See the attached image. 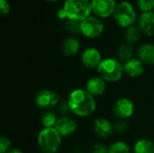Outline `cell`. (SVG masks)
Instances as JSON below:
<instances>
[{
	"label": "cell",
	"instance_id": "cell-1",
	"mask_svg": "<svg viewBox=\"0 0 154 153\" xmlns=\"http://www.w3.org/2000/svg\"><path fill=\"white\" fill-rule=\"evenodd\" d=\"M70 112L81 118L91 116L97 110V100L86 88L72 90L67 98Z\"/></svg>",
	"mask_w": 154,
	"mask_h": 153
},
{
	"label": "cell",
	"instance_id": "cell-2",
	"mask_svg": "<svg viewBox=\"0 0 154 153\" xmlns=\"http://www.w3.org/2000/svg\"><path fill=\"white\" fill-rule=\"evenodd\" d=\"M97 76L106 83H116L120 81L124 75V63L114 57L104 58L97 69Z\"/></svg>",
	"mask_w": 154,
	"mask_h": 153
},
{
	"label": "cell",
	"instance_id": "cell-3",
	"mask_svg": "<svg viewBox=\"0 0 154 153\" xmlns=\"http://www.w3.org/2000/svg\"><path fill=\"white\" fill-rule=\"evenodd\" d=\"M113 19L119 27L127 29L136 24V22H138V15L135 7L131 2L122 0L116 5Z\"/></svg>",
	"mask_w": 154,
	"mask_h": 153
},
{
	"label": "cell",
	"instance_id": "cell-4",
	"mask_svg": "<svg viewBox=\"0 0 154 153\" xmlns=\"http://www.w3.org/2000/svg\"><path fill=\"white\" fill-rule=\"evenodd\" d=\"M63 9L67 19L76 22H83L92 15V7L90 0H65Z\"/></svg>",
	"mask_w": 154,
	"mask_h": 153
},
{
	"label": "cell",
	"instance_id": "cell-5",
	"mask_svg": "<svg viewBox=\"0 0 154 153\" xmlns=\"http://www.w3.org/2000/svg\"><path fill=\"white\" fill-rule=\"evenodd\" d=\"M62 143V137L55 128H42L37 135V145L43 153H56Z\"/></svg>",
	"mask_w": 154,
	"mask_h": 153
},
{
	"label": "cell",
	"instance_id": "cell-6",
	"mask_svg": "<svg viewBox=\"0 0 154 153\" xmlns=\"http://www.w3.org/2000/svg\"><path fill=\"white\" fill-rule=\"evenodd\" d=\"M105 32V23L102 19L90 15L81 22V34L88 39H97Z\"/></svg>",
	"mask_w": 154,
	"mask_h": 153
},
{
	"label": "cell",
	"instance_id": "cell-7",
	"mask_svg": "<svg viewBox=\"0 0 154 153\" xmlns=\"http://www.w3.org/2000/svg\"><path fill=\"white\" fill-rule=\"evenodd\" d=\"M60 96L51 89H42L38 91L34 96L35 105L43 111H49L60 105Z\"/></svg>",
	"mask_w": 154,
	"mask_h": 153
},
{
	"label": "cell",
	"instance_id": "cell-8",
	"mask_svg": "<svg viewBox=\"0 0 154 153\" xmlns=\"http://www.w3.org/2000/svg\"><path fill=\"white\" fill-rule=\"evenodd\" d=\"M134 103L128 97L117 99L113 106V114L118 120H127L134 115Z\"/></svg>",
	"mask_w": 154,
	"mask_h": 153
},
{
	"label": "cell",
	"instance_id": "cell-9",
	"mask_svg": "<svg viewBox=\"0 0 154 153\" xmlns=\"http://www.w3.org/2000/svg\"><path fill=\"white\" fill-rule=\"evenodd\" d=\"M92 14L100 19H106L113 16L116 7V0H90Z\"/></svg>",
	"mask_w": 154,
	"mask_h": 153
},
{
	"label": "cell",
	"instance_id": "cell-10",
	"mask_svg": "<svg viewBox=\"0 0 154 153\" xmlns=\"http://www.w3.org/2000/svg\"><path fill=\"white\" fill-rule=\"evenodd\" d=\"M102 53L100 50L96 47H88L86 48L80 55L81 63L83 66L89 69H96L101 63L102 60Z\"/></svg>",
	"mask_w": 154,
	"mask_h": 153
},
{
	"label": "cell",
	"instance_id": "cell-11",
	"mask_svg": "<svg viewBox=\"0 0 154 153\" xmlns=\"http://www.w3.org/2000/svg\"><path fill=\"white\" fill-rule=\"evenodd\" d=\"M93 131L98 138L107 139L115 133L114 124L105 117H98L93 123Z\"/></svg>",
	"mask_w": 154,
	"mask_h": 153
},
{
	"label": "cell",
	"instance_id": "cell-12",
	"mask_svg": "<svg viewBox=\"0 0 154 153\" xmlns=\"http://www.w3.org/2000/svg\"><path fill=\"white\" fill-rule=\"evenodd\" d=\"M54 128L58 131V133L63 138V137H69L74 134L79 128V125H78V123L73 118L63 115V116L59 117Z\"/></svg>",
	"mask_w": 154,
	"mask_h": 153
},
{
	"label": "cell",
	"instance_id": "cell-13",
	"mask_svg": "<svg viewBox=\"0 0 154 153\" xmlns=\"http://www.w3.org/2000/svg\"><path fill=\"white\" fill-rule=\"evenodd\" d=\"M106 82L99 76H95L88 79L86 83V90L93 96L99 97L103 96L106 91Z\"/></svg>",
	"mask_w": 154,
	"mask_h": 153
},
{
	"label": "cell",
	"instance_id": "cell-14",
	"mask_svg": "<svg viewBox=\"0 0 154 153\" xmlns=\"http://www.w3.org/2000/svg\"><path fill=\"white\" fill-rule=\"evenodd\" d=\"M124 70L125 75L135 78L143 75L145 71V65L138 58L134 57L130 60L124 63Z\"/></svg>",
	"mask_w": 154,
	"mask_h": 153
},
{
	"label": "cell",
	"instance_id": "cell-15",
	"mask_svg": "<svg viewBox=\"0 0 154 153\" xmlns=\"http://www.w3.org/2000/svg\"><path fill=\"white\" fill-rule=\"evenodd\" d=\"M137 24L143 33L147 36H154V11L142 13L138 17Z\"/></svg>",
	"mask_w": 154,
	"mask_h": 153
},
{
	"label": "cell",
	"instance_id": "cell-16",
	"mask_svg": "<svg viewBox=\"0 0 154 153\" xmlns=\"http://www.w3.org/2000/svg\"><path fill=\"white\" fill-rule=\"evenodd\" d=\"M137 58L147 66L154 65V44L145 42L139 46L137 50Z\"/></svg>",
	"mask_w": 154,
	"mask_h": 153
},
{
	"label": "cell",
	"instance_id": "cell-17",
	"mask_svg": "<svg viewBox=\"0 0 154 153\" xmlns=\"http://www.w3.org/2000/svg\"><path fill=\"white\" fill-rule=\"evenodd\" d=\"M81 48V42L79 39L75 36L67 37L61 43V51L67 57H72L77 55Z\"/></svg>",
	"mask_w": 154,
	"mask_h": 153
},
{
	"label": "cell",
	"instance_id": "cell-18",
	"mask_svg": "<svg viewBox=\"0 0 154 153\" xmlns=\"http://www.w3.org/2000/svg\"><path fill=\"white\" fill-rule=\"evenodd\" d=\"M143 32L138 26V24H134L127 29H125V42L134 45V43L138 42L142 37Z\"/></svg>",
	"mask_w": 154,
	"mask_h": 153
},
{
	"label": "cell",
	"instance_id": "cell-19",
	"mask_svg": "<svg viewBox=\"0 0 154 153\" xmlns=\"http://www.w3.org/2000/svg\"><path fill=\"white\" fill-rule=\"evenodd\" d=\"M134 153H154V142L148 139H139L133 147Z\"/></svg>",
	"mask_w": 154,
	"mask_h": 153
},
{
	"label": "cell",
	"instance_id": "cell-20",
	"mask_svg": "<svg viewBox=\"0 0 154 153\" xmlns=\"http://www.w3.org/2000/svg\"><path fill=\"white\" fill-rule=\"evenodd\" d=\"M134 50L133 45L127 42H125L122 45H120L117 50V56H118L117 59L121 62L125 63L126 61L134 58Z\"/></svg>",
	"mask_w": 154,
	"mask_h": 153
},
{
	"label": "cell",
	"instance_id": "cell-21",
	"mask_svg": "<svg viewBox=\"0 0 154 153\" xmlns=\"http://www.w3.org/2000/svg\"><path fill=\"white\" fill-rule=\"evenodd\" d=\"M40 119L43 128H54L59 117L56 115V114L49 110V111H43L41 115Z\"/></svg>",
	"mask_w": 154,
	"mask_h": 153
},
{
	"label": "cell",
	"instance_id": "cell-22",
	"mask_svg": "<svg viewBox=\"0 0 154 153\" xmlns=\"http://www.w3.org/2000/svg\"><path fill=\"white\" fill-rule=\"evenodd\" d=\"M130 145L124 141H116L109 146V153H131Z\"/></svg>",
	"mask_w": 154,
	"mask_h": 153
},
{
	"label": "cell",
	"instance_id": "cell-23",
	"mask_svg": "<svg viewBox=\"0 0 154 153\" xmlns=\"http://www.w3.org/2000/svg\"><path fill=\"white\" fill-rule=\"evenodd\" d=\"M65 28L70 34H81V22H76L67 19L65 21Z\"/></svg>",
	"mask_w": 154,
	"mask_h": 153
},
{
	"label": "cell",
	"instance_id": "cell-24",
	"mask_svg": "<svg viewBox=\"0 0 154 153\" xmlns=\"http://www.w3.org/2000/svg\"><path fill=\"white\" fill-rule=\"evenodd\" d=\"M136 5L142 13L154 11V0H136Z\"/></svg>",
	"mask_w": 154,
	"mask_h": 153
},
{
	"label": "cell",
	"instance_id": "cell-25",
	"mask_svg": "<svg viewBox=\"0 0 154 153\" xmlns=\"http://www.w3.org/2000/svg\"><path fill=\"white\" fill-rule=\"evenodd\" d=\"M115 133L119 134H125L129 131V124L126 120H118L114 124Z\"/></svg>",
	"mask_w": 154,
	"mask_h": 153
},
{
	"label": "cell",
	"instance_id": "cell-26",
	"mask_svg": "<svg viewBox=\"0 0 154 153\" xmlns=\"http://www.w3.org/2000/svg\"><path fill=\"white\" fill-rule=\"evenodd\" d=\"M12 149V142L6 136H2L0 139V153H7Z\"/></svg>",
	"mask_w": 154,
	"mask_h": 153
},
{
	"label": "cell",
	"instance_id": "cell-27",
	"mask_svg": "<svg viewBox=\"0 0 154 153\" xmlns=\"http://www.w3.org/2000/svg\"><path fill=\"white\" fill-rule=\"evenodd\" d=\"M91 153H109V147L103 142H97L91 147Z\"/></svg>",
	"mask_w": 154,
	"mask_h": 153
},
{
	"label": "cell",
	"instance_id": "cell-28",
	"mask_svg": "<svg viewBox=\"0 0 154 153\" xmlns=\"http://www.w3.org/2000/svg\"><path fill=\"white\" fill-rule=\"evenodd\" d=\"M11 7L7 0H0V14L1 16L7 15L10 13Z\"/></svg>",
	"mask_w": 154,
	"mask_h": 153
},
{
	"label": "cell",
	"instance_id": "cell-29",
	"mask_svg": "<svg viewBox=\"0 0 154 153\" xmlns=\"http://www.w3.org/2000/svg\"><path fill=\"white\" fill-rule=\"evenodd\" d=\"M58 106H59V111H60V113H61L62 115H66V114H68V113L70 112V109H69V105H68V102H67V101H65V102L62 103V104H60Z\"/></svg>",
	"mask_w": 154,
	"mask_h": 153
},
{
	"label": "cell",
	"instance_id": "cell-30",
	"mask_svg": "<svg viewBox=\"0 0 154 153\" xmlns=\"http://www.w3.org/2000/svg\"><path fill=\"white\" fill-rule=\"evenodd\" d=\"M57 16L59 19L62 20V21H66L67 20V15H66V13L63 9V7L60 8L58 11H57Z\"/></svg>",
	"mask_w": 154,
	"mask_h": 153
},
{
	"label": "cell",
	"instance_id": "cell-31",
	"mask_svg": "<svg viewBox=\"0 0 154 153\" xmlns=\"http://www.w3.org/2000/svg\"><path fill=\"white\" fill-rule=\"evenodd\" d=\"M7 153H23V151H21L20 149H18V148H12Z\"/></svg>",
	"mask_w": 154,
	"mask_h": 153
},
{
	"label": "cell",
	"instance_id": "cell-32",
	"mask_svg": "<svg viewBox=\"0 0 154 153\" xmlns=\"http://www.w3.org/2000/svg\"><path fill=\"white\" fill-rule=\"evenodd\" d=\"M45 2H47V3H56V2H58L59 0H44Z\"/></svg>",
	"mask_w": 154,
	"mask_h": 153
}]
</instances>
